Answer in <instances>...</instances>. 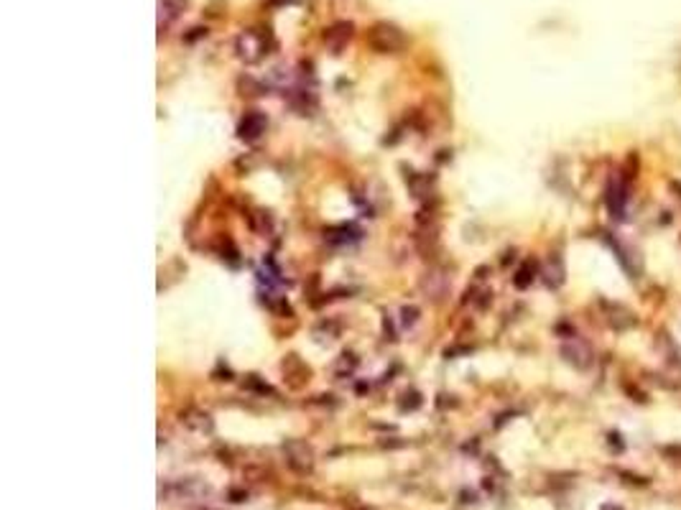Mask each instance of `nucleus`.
I'll list each match as a JSON object with an SVG mask.
<instances>
[{"mask_svg":"<svg viewBox=\"0 0 681 510\" xmlns=\"http://www.w3.org/2000/svg\"><path fill=\"white\" fill-rule=\"evenodd\" d=\"M625 204H628V181L625 179H612L608 187V207L610 215L623 220L625 217Z\"/></svg>","mask_w":681,"mask_h":510,"instance_id":"nucleus-7","label":"nucleus"},{"mask_svg":"<svg viewBox=\"0 0 681 510\" xmlns=\"http://www.w3.org/2000/svg\"><path fill=\"white\" fill-rule=\"evenodd\" d=\"M561 357H564L572 367H577V370H589L594 362L592 350H589L585 342H580V339L564 342V345H561Z\"/></svg>","mask_w":681,"mask_h":510,"instance_id":"nucleus-4","label":"nucleus"},{"mask_svg":"<svg viewBox=\"0 0 681 510\" xmlns=\"http://www.w3.org/2000/svg\"><path fill=\"white\" fill-rule=\"evenodd\" d=\"M352 31H355V26L350 21H337L324 31V43L332 49V54H340L347 46V41L352 38Z\"/></svg>","mask_w":681,"mask_h":510,"instance_id":"nucleus-6","label":"nucleus"},{"mask_svg":"<svg viewBox=\"0 0 681 510\" xmlns=\"http://www.w3.org/2000/svg\"><path fill=\"white\" fill-rule=\"evenodd\" d=\"M450 274L444 268H429L426 274L421 276V294L431 299V302H442L447 291H450Z\"/></svg>","mask_w":681,"mask_h":510,"instance_id":"nucleus-2","label":"nucleus"},{"mask_svg":"<svg viewBox=\"0 0 681 510\" xmlns=\"http://www.w3.org/2000/svg\"><path fill=\"white\" fill-rule=\"evenodd\" d=\"M531 281H533V266H531V263H526V266H521V271L515 274L513 283L518 288H526L531 283Z\"/></svg>","mask_w":681,"mask_h":510,"instance_id":"nucleus-13","label":"nucleus"},{"mask_svg":"<svg viewBox=\"0 0 681 510\" xmlns=\"http://www.w3.org/2000/svg\"><path fill=\"white\" fill-rule=\"evenodd\" d=\"M182 421L187 426H192V429H196V432H210V429H212L210 413H204V411H196V409H189L187 413H182Z\"/></svg>","mask_w":681,"mask_h":510,"instance_id":"nucleus-11","label":"nucleus"},{"mask_svg":"<svg viewBox=\"0 0 681 510\" xmlns=\"http://www.w3.org/2000/svg\"><path fill=\"white\" fill-rule=\"evenodd\" d=\"M368 43L378 54H399L401 49H406V34L396 23L380 21L368 31Z\"/></svg>","mask_w":681,"mask_h":510,"instance_id":"nucleus-1","label":"nucleus"},{"mask_svg":"<svg viewBox=\"0 0 681 510\" xmlns=\"http://www.w3.org/2000/svg\"><path fill=\"white\" fill-rule=\"evenodd\" d=\"M266 128H268V120H266V115H263V113H258V110H250V113H245V118L240 120L238 136L243 138V141H258V138L266 133Z\"/></svg>","mask_w":681,"mask_h":510,"instance_id":"nucleus-5","label":"nucleus"},{"mask_svg":"<svg viewBox=\"0 0 681 510\" xmlns=\"http://www.w3.org/2000/svg\"><path fill=\"white\" fill-rule=\"evenodd\" d=\"M283 452L289 454V462L291 467L296 469H309L312 467V449L304 444V441H289V444H283Z\"/></svg>","mask_w":681,"mask_h":510,"instance_id":"nucleus-8","label":"nucleus"},{"mask_svg":"<svg viewBox=\"0 0 681 510\" xmlns=\"http://www.w3.org/2000/svg\"><path fill=\"white\" fill-rule=\"evenodd\" d=\"M235 51H238V57L245 62V64H255V62H261L263 54H266V38L258 34V31H245V34H240L238 41H235Z\"/></svg>","mask_w":681,"mask_h":510,"instance_id":"nucleus-3","label":"nucleus"},{"mask_svg":"<svg viewBox=\"0 0 681 510\" xmlns=\"http://www.w3.org/2000/svg\"><path fill=\"white\" fill-rule=\"evenodd\" d=\"M544 281L549 288H559L561 283H564V266H561V260L554 255V258H549V263H546L544 268Z\"/></svg>","mask_w":681,"mask_h":510,"instance_id":"nucleus-10","label":"nucleus"},{"mask_svg":"<svg viewBox=\"0 0 681 510\" xmlns=\"http://www.w3.org/2000/svg\"><path fill=\"white\" fill-rule=\"evenodd\" d=\"M189 0H159V29L164 31L166 26L179 18L187 10Z\"/></svg>","mask_w":681,"mask_h":510,"instance_id":"nucleus-9","label":"nucleus"},{"mask_svg":"<svg viewBox=\"0 0 681 510\" xmlns=\"http://www.w3.org/2000/svg\"><path fill=\"white\" fill-rule=\"evenodd\" d=\"M408 187H411L413 197H419V199L429 194V181L424 179V176H416V173H411V176H408Z\"/></svg>","mask_w":681,"mask_h":510,"instance_id":"nucleus-12","label":"nucleus"}]
</instances>
